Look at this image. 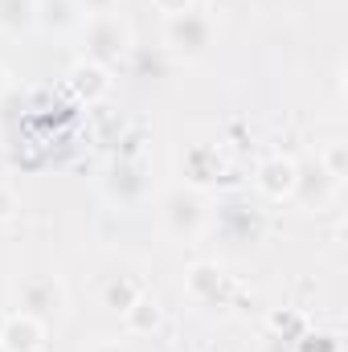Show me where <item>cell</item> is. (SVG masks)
<instances>
[{"instance_id": "4", "label": "cell", "mask_w": 348, "mask_h": 352, "mask_svg": "<svg viewBox=\"0 0 348 352\" xmlns=\"http://www.w3.org/2000/svg\"><path fill=\"white\" fill-rule=\"evenodd\" d=\"M123 316H127V328H131V332H152V328L160 324V303L148 299V295H135V299L123 307Z\"/></svg>"}, {"instance_id": "8", "label": "cell", "mask_w": 348, "mask_h": 352, "mask_svg": "<svg viewBox=\"0 0 348 352\" xmlns=\"http://www.w3.org/2000/svg\"><path fill=\"white\" fill-rule=\"evenodd\" d=\"M78 4H87L90 12H107V8H111L115 0H78Z\"/></svg>"}, {"instance_id": "7", "label": "cell", "mask_w": 348, "mask_h": 352, "mask_svg": "<svg viewBox=\"0 0 348 352\" xmlns=\"http://www.w3.org/2000/svg\"><path fill=\"white\" fill-rule=\"evenodd\" d=\"M12 209H17V197H12V188H8V184H0V221H4V217H12Z\"/></svg>"}, {"instance_id": "1", "label": "cell", "mask_w": 348, "mask_h": 352, "mask_svg": "<svg viewBox=\"0 0 348 352\" xmlns=\"http://www.w3.org/2000/svg\"><path fill=\"white\" fill-rule=\"evenodd\" d=\"M41 344H45V328L29 311L25 316H12L4 324V332H0V349L4 352H41Z\"/></svg>"}, {"instance_id": "5", "label": "cell", "mask_w": 348, "mask_h": 352, "mask_svg": "<svg viewBox=\"0 0 348 352\" xmlns=\"http://www.w3.org/2000/svg\"><path fill=\"white\" fill-rule=\"evenodd\" d=\"M213 287H217V270H213V266H197V270L188 274V291H193V295H209Z\"/></svg>"}, {"instance_id": "9", "label": "cell", "mask_w": 348, "mask_h": 352, "mask_svg": "<svg viewBox=\"0 0 348 352\" xmlns=\"http://www.w3.org/2000/svg\"><path fill=\"white\" fill-rule=\"evenodd\" d=\"M8 87V74H4V66H0V90Z\"/></svg>"}, {"instance_id": "3", "label": "cell", "mask_w": 348, "mask_h": 352, "mask_svg": "<svg viewBox=\"0 0 348 352\" xmlns=\"http://www.w3.org/2000/svg\"><path fill=\"white\" fill-rule=\"evenodd\" d=\"M70 82H74V90H78L83 98H98V94L111 90V78H107V70H102L98 62H78V66L70 70Z\"/></svg>"}, {"instance_id": "2", "label": "cell", "mask_w": 348, "mask_h": 352, "mask_svg": "<svg viewBox=\"0 0 348 352\" xmlns=\"http://www.w3.org/2000/svg\"><path fill=\"white\" fill-rule=\"evenodd\" d=\"M259 188L266 192V197H287V192L295 188V164L283 160V156L266 160V164L259 168Z\"/></svg>"}, {"instance_id": "10", "label": "cell", "mask_w": 348, "mask_h": 352, "mask_svg": "<svg viewBox=\"0 0 348 352\" xmlns=\"http://www.w3.org/2000/svg\"><path fill=\"white\" fill-rule=\"evenodd\" d=\"M102 352H127V349H119V344H107V349H102Z\"/></svg>"}, {"instance_id": "6", "label": "cell", "mask_w": 348, "mask_h": 352, "mask_svg": "<svg viewBox=\"0 0 348 352\" xmlns=\"http://www.w3.org/2000/svg\"><path fill=\"white\" fill-rule=\"evenodd\" d=\"M152 4H156L160 12H168V16H180V12H188L193 0H152Z\"/></svg>"}]
</instances>
